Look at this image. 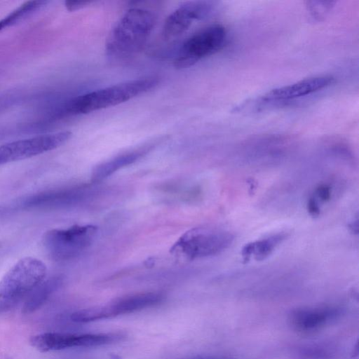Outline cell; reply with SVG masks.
<instances>
[{
	"instance_id": "obj_1",
	"label": "cell",
	"mask_w": 359,
	"mask_h": 359,
	"mask_svg": "<svg viewBox=\"0 0 359 359\" xmlns=\"http://www.w3.org/2000/svg\"><path fill=\"white\" fill-rule=\"evenodd\" d=\"M156 22L149 10L133 8L128 10L115 25L106 43L107 55L113 58H128L141 50Z\"/></svg>"
},
{
	"instance_id": "obj_2",
	"label": "cell",
	"mask_w": 359,
	"mask_h": 359,
	"mask_svg": "<svg viewBox=\"0 0 359 359\" xmlns=\"http://www.w3.org/2000/svg\"><path fill=\"white\" fill-rule=\"evenodd\" d=\"M156 77L127 81L77 96L69 100L65 110L67 114H86L128 101L155 88Z\"/></svg>"
},
{
	"instance_id": "obj_3",
	"label": "cell",
	"mask_w": 359,
	"mask_h": 359,
	"mask_svg": "<svg viewBox=\"0 0 359 359\" xmlns=\"http://www.w3.org/2000/svg\"><path fill=\"white\" fill-rule=\"evenodd\" d=\"M46 275V264L38 259L27 257L15 263L0 280V315L28 296Z\"/></svg>"
},
{
	"instance_id": "obj_4",
	"label": "cell",
	"mask_w": 359,
	"mask_h": 359,
	"mask_svg": "<svg viewBox=\"0 0 359 359\" xmlns=\"http://www.w3.org/2000/svg\"><path fill=\"white\" fill-rule=\"evenodd\" d=\"M234 236L229 231L196 227L184 233L170 249L172 254L189 259L216 255L227 249Z\"/></svg>"
},
{
	"instance_id": "obj_5",
	"label": "cell",
	"mask_w": 359,
	"mask_h": 359,
	"mask_svg": "<svg viewBox=\"0 0 359 359\" xmlns=\"http://www.w3.org/2000/svg\"><path fill=\"white\" fill-rule=\"evenodd\" d=\"M97 232V227L92 224L55 229L43 234L42 244L53 259L67 260L79 255L87 249L95 239Z\"/></svg>"
},
{
	"instance_id": "obj_6",
	"label": "cell",
	"mask_w": 359,
	"mask_h": 359,
	"mask_svg": "<svg viewBox=\"0 0 359 359\" xmlns=\"http://www.w3.org/2000/svg\"><path fill=\"white\" fill-rule=\"evenodd\" d=\"M226 31L224 26H207L187 39L180 47L174 60L177 69L190 67L201 59L219 51L224 45Z\"/></svg>"
},
{
	"instance_id": "obj_7",
	"label": "cell",
	"mask_w": 359,
	"mask_h": 359,
	"mask_svg": "<svg viewBox=\"0 0 359 359\" xmlns=\"http://www.w3.org/2000/svg\"><path fill=\"white\" fill-rule=\"evenodd\" d=\"M164 295L161 292H148L127 295L105 305L94 306L74 312L71 319L84 323L128 314L153 306L161 302Z\"/></svg>"
},
{
	"instance_id": "obj_8",
	"label": "cell",
	"mask_w": 359,
	"mask_h": 359,
	"mask_svg": "<svg viewBox=\"0 0 359 359\" xmlns=\"http://www.w3.org/2000/svg\"><path fill=\"white\" fill-rule=\"evenodd\" d=\"M121 332L69 334L45 332L32 336L30 344L37 351L45 353L75 347H95L107 345L123 339Z\"/></svg>"
},
{
	"instance_id": "obj_9",
	"label": "cell",
	"mask_w": 359,
	"mask_h": 359,
	"mask_svg": "<svg viewBox=\"0 0 359 359\" xmlns=\"http://www.w3.org/2000/svg\"><path fill=\"white\" fill-rule=\"evenodd\" d=\"M72 135L70 131L65 130L4 144L0 146V165L29 158L57 149L67 142Z\"/></svg>"
},
{
	"instance_id": "obj_10",
	"label": "cell",
	"mask_w": 359,
	"mask_h": 359,
	"mask_svg": "<svg viewBox=\"0 0 359 359\" xmlns=\"http://www.w3.org/2000/svg\"><path fill=\"white\" fill-rule=\"evenodd\" d=\"M214 10L210 1H194L183 4L166 18L162 35L164 39L172 40L184 34L194 21L201 20Z\"/></svg>"
},
{
	"instance_id": "obj_11",
	"label": "cell",
	"mask_w": 359,
	"mask_h": 359,
	"mask_svg": "<svg viewBox=\"0 0 359 359\" xmlns=\"http://www.w3.org/2000/svg\"><path fill=\"white\" fill-rule=\"evenodd\" d=\"M334 82V78L330 75H320L309 77L295 83L272 89L262 97V101L287 102L306 96L327 88Z\"/></svg>"
},
{
	"instance_id": "obj_12",
	"label": "cell",
	"mask_w": 359,
	"mask_h": 359,
	"mask_svg": "<svg viewBox=\"0 0 359 359\" xmlns=\"http://www.w3.org/2000/svg\"><path fill=\"white\" fill-rule=\"evenodd\" d=\"M339 315L332 306L302 307L292 310L289 321L293 329L301 332H311L321 329Z\"/></svg>"
},
{
	"instance_id": "obj_13",
	"label": "cell",
	"mask_w": 359,
	"mask_h": 359,
	"mask_svg": "<svg viewBox=\"0 0 359 359\" xmlns=\"http://www.w3.org/2000/svg\"><path fill=\"white\" fill-rule=\"evenodd\" d=\"M93 194L90 187H74L40 194L25 202L28 207L69 206L86 201Z\"/></svg>"
},
{
	"instance_id": "obj_14",
	"label": "cell",
	"mask_w": 359,
	"mask_h": 359,
	"mask_svg": "<svg viewBox=\"0 0 359 359\" xmlns=\"http://www.w3.org/2000/svg\"><path fill=\"white\" fill-rule=\"evenodd\" d=\"M149 149L150 147L124 153L97 165L92 172L91 181L93 183L102 181L118 170L136 162Z\"/></svg>"
},
{
	"instance_id": "obj_15",
	"label": "cell",
	"mask_w": 359,
	"mask_h": 359,
	"mask_svg": "<svg viewBox=\"0 0 359 359\" xmlns=\"http://www.w3.org/2000/svg\"><path fill=\"white\" fill-rule=\"evenodd\" d=\"M286 238V233L280 232L266 238L246 243L241 250L243 260L247 262L252 257L256 261L265 259Z\"/></svg>"
},
{
	"instance_id": "obj_16",
	"label": "cell",
	"mask_w": 359,
	"mask_h": 359,
	"mask_svg": "<svg viewBox=\"0 0 359 359\" xmlns=\"http://www.w3.org/2000/svg\"><path fill=\"white\" fill-rule=\"evenodd\" d=\"M62 282V279L60 276H53L46 280H43L27 296L22 308L23 313L29 314L40 308L50 294L60 287Z\"/></svg>"
},
{
	"instance_id": "obj_17",
	"label": "cell",
	"mask_w": 359,
	"mask_h": 359,
	"mask_svg": "<svg viewBox=\"0 0 359 359\" xmlns=\"http://www.w3.org/2000/svg\"><path fill=\"white\" fill-rule=\"evenodd\" d=\"M48 3V1H29L25 2L0 20V31L27 18Z\"/></svg>"
},
{
	"instance_id": "obj_18",
	"label": "cell",
	"mask_w": 359,
	"mask_h": 359,
	"mask_svg": "<svg viewBox=\"0 0 359 359\" xmlns=\"http://www.w3.org/2000/svg\"><path fill=\"white\" fill-rule=\"evenodd\" d=\"M335 1H306V8L311 15L316 20H320L324 18L332 9Z\"/></svg>"
},
{
	"instance_id": "obj_19",
	"label": "cell",
	"mask_w": 359,
	"mask_h": 359,
	"mask_svg": "<svg viewBox=\"0 0 359 359\" xmlns=\"http://www.w3.org/2000/svg\"><path fill=\"white\" fill-rule=\"evenodd\" d=\"M316 196L315 198H318L323 202L329 201L332 196V187L330 184L322 183L318 185L314 191Z\"/></svg>"
},
{
	"instance_id": "obj_20",
	"label": "cell",
	"mask_w": 359,
	"mask_h": 359,
	"mask_svg": "<svg viewBox=\"0 0 359 359\" xmlns=\"http://www.w3.org/2000/svg\"><path fill=\"white\" fill-rule=\"evenodd\" d=\"M306 209L310 215L312 217H318L320 213V208L318 201L313 196H311L306 203Z\"/></svg>"
},
{
	"instance_id": "obj_21",
	"label": "cell",
	"mask_w": 359,
	"mask_h": 359,
	"mask_svg": "<svg viewBox=\"0 0 359 359\" xmlns=\"http://www.w3.org/2000/svg\"><path fill=\"white\" fill-rule=\"evenodd\" d=\"M93 1H66L65 2L66 8L69 11H76L85 7Z\"/></svg>"
},
{
	"instance_id": "obj_22",
	"label": "cell",
	"mask_w": 359,
	"mask_h": 359,
	"mask_svg": "<svg viewBox=\"0 0 359 359\" xmlns=\"http://www.w3.org/2000/svg\"><path fill=\"white\" fill-rule=\"evenodd\" d=\"M349 229L354 233H358V220L354 221L353 222H351L349 224Z\"/></svg>"
}]
</instances>
